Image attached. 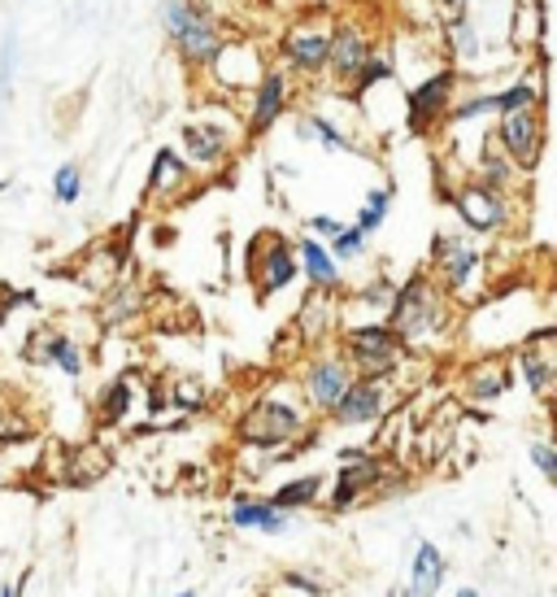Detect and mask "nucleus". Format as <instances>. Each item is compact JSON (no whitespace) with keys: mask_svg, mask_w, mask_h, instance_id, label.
<instances>
[{"mask_svg":"<svg viewBox=\"0 0 557 597\" xmlns=\"http://www.w3.org/2000/svg\"><path fill=\"white\" fill-rule=\"evenodd\" d=\"M388 210H392V188H375L370 197H366V206H361V214H357V231L370 240L379 227H383V219H388Z\"/></svg>","mask_w":557,"mask_h":597,"instance_id":"393cba45","label":"nucleus"},{"mask_svg":"<svg viewBox=\"0 0 557 597\" xmlns=\"http://www.w3.org/2000/svg\"><path fill=\"white\" fill-rule=\"evenodd\" d=\"M444 576H449V558L440 554V545L435 541H418L414 563H410V580H406V589L397 597H435L440 585H444Z\"/></svg>","mask_w":557,"mask_h":597,"instance_id":"4468645a","label":"nucleus"},{"mask_svg":"<svg viewBox=\"0 0 557 597\" xmlns=\"http://www.w3.org/2000/svg\"><path fill=\"white\" fill-rule=\"evenodd\" d=\"M388 597H397V594H388Z\"/></svg>","mask_w":557,"mask_h":597,"instance_id":"c03bdc74","label":"nucleus"},{"mask_svg":"<svg viewBox=\"0 0 557 597\" xmlns=\"http://www.w3.org/2000/svg\"><path fill=\"white\" fill-rule=\"evenodd\" d=\"M305 432V419L296 406L278 401V397H262L244 419H240V437L249 446H262V449H278L287 441H296Z\"/></svg>","mask_w":557,"mask_h":597,"instance_id":"7ed1b4c3","label":"nucleus"},{"mask_svg":"<svg viewBox=\"0 0 557 597\" xmlns=\"http://www.w3.org/2000/svg\"><path fill=\"white\" fill-rule=\"evenodd\" d=\"M340 231H345V223H340V219H332V214H314V219H309V235H314V240H318V235L336 240Z\"/></svg>","mask_w":557,"mask_h":597,"instance_id":"f704fd0d","label":"nucleus"},{"mask_svg":"<svg viewBox=\"0 0 557 597\" xmlns=\"http://www.w3.org/2000/svg\"><path fill=\"white\" fill-rule=\"evenodd\" d=\"M183 184H188V161H183L175 149H161L157 157H153L148 192H157V197H175V192H183Z\"/></svg>","mask_w":557,"mask_h":597,"instance_id":"4be33fe9","label":"nucleus"},{"mask_svg":"<svg viewBox=\"0 0 557 597\" xmlns=\"http://www.w3.org/2000/svg\"><path fill=\"white\" fill-rule=\"evenodd\" d=\"M127 410H132V384L118 379V384H109V392L101 397V423H118Z\"/></svg>","mask_w":557,"mask_h":597,"instance_id":"c85d7f7f","label":"nucleus"},{"mask_svg":"<svg viewBox=\"0 0 557 597\" xmlns=\"http://www.w3.org/2000/svg\"><path fill=\"white\" fill-rule=\"evenodd\" d=\"M345 349V363L353 367V375L361 371V379H388L401 367V358H406V345L397 341V332L388 323H357V327H348Z\"/></svg>","mask_w":557,"mask_h":597,"instance_id":"f03ea898","label":"nucleus"},{"mask_svg":"<svg viewBox=\"0 0 557 597\" xmlns=\"http://www.w3.org/2000/svg\"><path fill=\"white\" fill-rule=\"evenodd\" d=\"M296 266L309 275V284H314V289H323V293L340 289V266H336V258L327 253V244H323V240L305 235V240L296 244Z\"/></svg>","mask_w":557,"mask_h":597,"instance_id":"6ab92c4d","label":"nucleus"},{"mask_svg":"<svg viewBox=\"0 0 557 597\" xmlns=\"http://www.w3.org/2000/svg\"><path fill=\"white\" fill-rule=\"evenodd\" d=\"M549 341H554V327L536 332V336L523 345V354H518V371H523L527 388H532L536 397H549V388H554V358L540 349V345H549Z\"/></svg>","mask_w":557,"mask_h":597,"instance_id":"f3484780","label":"nucleus"},{"mask_svg":"<svg viewBox=\"0 0 557 597\" xmlns=\"http://www.w3.org/2000/svg\"><path fill=\"white\" fill-rule=\"evenodd\" d=\"M458 597H480V589H458Z\"/></svg>","mask_w":557,"mask_h":597,"instance_id":"ea45409f","label":"nucleus"},{"mask_svg":"<svg viewBox=\"0 0 557 597\" xmlns=\"http://www.w3.org/2000/svg\"><path fill=\"white\" fill-rule=\"evenodd\" d=\"M132 310H136V297H132V293H118V297H114V305L105 310V318H109V323H118V318H127Z\"/></svg>","mask_w":557,"mask_h":597,"instance_id":"c9c22d12","label":"nucleus"},{"mask_svg":"<svg viewBox=\"0 0 557 597\" xmlns=\"http://www.w3.org/2000/svg\"><path fill=\"white\" fill-rule=\"evenodd\" d=\"M183 149H188V157L197 161V166H218L222 157H227V149H231V136L222 132V127H213V123H188L183 127Z\"/></svg>","mask_w":557,"mask_h":597,"instance_id":"aec40b11","label":"nucleus"},{"mask_svg":"<svg viewBox=\"0 0 557 597\" xmlns=\"http://www.w3.org/2000/svg\"><path fill=\"white\" fill-rule=\"evenodd\" d=\"M453 210H458V219L471 227V231H480V235H492V231H501V227L509 223V201H505V192H492L484 184H462L458 192H453Z\"/></svg>","mask_w":557,"mask_h":597,"instance_id":"423d86ee","label":"nucleus"},{"mask_svg":"<svg viewBox=\"0 0 557 597\" xmlns=\"http://www.w3.org/2000/svg\"><path fill=\"white\" fill-rule=\"evenodd\" d=\"M435 266H440V280H444V293H466L471 289V280H475V271H480V249H471L462 235H453V231H440L435 235Z\"/></svg>","mask_w":557,"mask_h":597,"instance_id":"6e6552de","label":"nucleus"},{"mask_svg":"<svg viewBox=\"0 0 557 597\" xmlns=\"http://www.w3.org/2000/svg\"><path fill=\"white\" fill-rule=\"evenodd\" d=\"M532 462H536V467H540V475L554 484L557 480V449L549 446V441H536V446H532Z\"/></svg>","mask_w":557,"mask_h":597,"instance_id":"72a5a7b5","label":"nucleus"},{"mask_svg":"<svg viewBox=\"0 0 557 597\" xmlns=\"http://www.w3.org/2000/svg\"><path fill=\"white\" fill-rule=\"evenodd\" d=\"M78 192H83V175H78V166H74V161L57 166V175H53V197H57L62 206H74V201H78Z\"/></svg>","mask_w":557,"mask_h":597,"instance_id":"7c9ffc66","label":"nucleus"},{"mask_svg":"<svg viewBox=\"0 0 557 597\" xmlns=\"http://www.w3.org/2000/svg\"><path fill=\"white\" fill-rule=\"evenodd\" d=\"M475 184H484L492 192H505L514 184V166L505 161V153H484L480 157V179Z\"/></svg>","mask_w":557,"mask_h":597,"instance_id":"a878e982","label":"nucleus"},{"mask_svg":"<svg viewBox=\"0 0 557 597\" xmlns=\"http://www.w3.org/2000/svg\"><path fill=\"white\" fill-rule=\"evenodd\" d=\"M449 40H453V57H475L480 53V35H475V27H471L466 13H458L449 22Z\"/></svg>","mask_w":557,"mask_h":597,"instance_id":"c756f323","label":"nucleus"},{"mask_svg":"<svg viewBox=\"0 0 557 597\" xmlns=\"http://www.w3.org/2000/svg\"><path fill=\"white\" fill-rule=\"evenodd\" d=\"M323 498V475H301V480H287V484H278L275 493L266 498L275 511L283 515H292V511H305V506H314Z\"/></svg>","mask_w":557,"mask_h":597,"instance_id":"5701e85b","label":"nucleus"},{"mask_svg":"<svg viewBox=\"0 0 557 597\" xmlns=\"http://www.w3.org/2000/svg\"><path fill=\"white\" fill-rule=\"evenodd\" d=\"M353 379L357 375H353V367H348L340 354H323L305 371V397L314 401V410H327L332 415V406L340 401V392H345Z\"/></svg>","mask_w":557,"mask_h":597,"instance_id":"1a4fd4ad","label":"nucleus"},{"mask_svg":"<svg viewBox=\"0 0 557 597\" xmlns=\"http://www.w3.org/2000/svg\"><path fill=\"white\" fill-rule=\"evenodd\" d=\"M175 49H179V57H183L188 66H213V62H218L222 35H218V22L209 18L206 4H201V9L188 18V27L175 35Z\"/></svg>","mask_w":557,"mask_h":597,"instance_id":"9b49d317","label":"nucleus"},{"mask_svg":"<svg viewBox=\"0 0 557 597\" xmlns=\"http://www.w3.org/2000/svg\"><path fill=\"white\" fill-rule=\"evenodd\" d=\"M0 318H4V305H0Z\"/></svg>","mask_w":557,"mask_h":597,"instance_id":"37998d69","label":"nucleus"},{"mask_svg":"<svg viewBox=\"0 0 557 597\" xmlns=\"http://www.w3.org/2000/svg\"><path fill=\"white\" fill-rule=\"evenodd\" d=\"M509 388V371L501 367V363H480L471 379H466V392L475 397V401H496L501 392Z\"/></svg>","mask_w":557,"mask_h":597,"instance_id":"b1692460","label":"nucleus"},{"mask_svg":"<svg viewBox=\"0 0 557 597\" xmlns=\"http://www.w3.org/2000/svg\"><path fill=\"white\" fill-rule=\"evenodd\" d=\"M175 597H197V594H175Z\"/></svg>","mask_w":557,"mask_h":597,"instance_id":"a19ab883","label":"nucleus"},{"mask_svg":"<svg viewBox=\"0 0 557 597\" xmlns=\"http://www.w3.org/2000/svg\"><path fill=\"white\" fill-rule=\"evenodd\" d=\"M370 57V44H366V35L345 22V27H336V35H332V44H327V71L336 78H353L361 71V62Z\"/></svg>","mask_w":557,"mask_h":597,"instance_id":"dca6fc26","label":"nucleus"},{"mask_svg":"<svg viewBox=\"0 0 557 597\" xmlns=\"http://www.w3.org/2000/svg\"><path fill=\"white\" fill-rule=\"evenodd\" d=\"M392 410V388H388V379H353L345 392H340V401L332 406V419L336 423H345V428H357V423H375V419H383Z\"/></svg>","mask_w":557,"mask_h":597,"instance_id":"39448f33","label":"nucleus"},{"mask_svg":"<svg viewBox=\"0 0 557 597\" xmlns=\"http://www.w3.org/2000/svg\"><path fill=\"white\" fill-rule=\"evenodd\" d=\"M0 192H4V179H0Z\"/></svg>","mask_w":557,"mask_h":597,"instance_id":"79ce46f5","label":"nucleus"},{"mask_svg":"<svg viewBox=\"0 0 557 597\" xmlns=\"http://www.w3.org/2000/svg\"><path fill=\"white\" fill-rule=\"evenodd\" d=\"M266 253H258V240H253V271H258V289H262V297H271L278 289H287L292 280H296V249L287 244V240H278V235H266Z\"/></svg>","mask_w":557,"mask_h":597,"instance_id":"f8f14e48","label":"nucleus"},{"mask_svg":"<svg viewBox=\"0 0 557 597\" xmlns=\"http://www.w3.org/2000/svg\"><path fill=\"white\" fill-rule=\"evenodd\" d=\"M305 140H323L327 149H348V136L345 132H336L327 118H318V114H309V118H301V127H296Z\"/></svg>","mask_w":557,"mask_h":597,"instance_id":"cd10ccee","label":"nucleus"},{"mask_svg":"<svg viewBox=\"0 0 557 597\" xmlns=\"http://www.w3.org/2000/svg\"><path fill=\"white\" fill-rule=\"evenodd\" d=\"M453 92H458V75L453 71H440V75L422 78L414 92H410V127L427 132L435 118H444L453 109Z\"/></svg>","mask_w":557,"mask_h":597,"instance_id":"9d476101","label":"nucleus"},{"mask_svg":"<svg viewBox=\"0 0 557 597\" xmlns=\"http://www.w3.org/2000/svg\"><path fill=\"white\" fill-rule=\"evenodd\" d=\"M283 580H287L292 589H301V594H309V597H318V594H323V585H318V580H309V576H301V572H287Z\"/></svg>","mask_w":557,"mask_h":597,"instance_id":"e433bc0d","label":"nucleus"},{"mask_svg":"<svg viewBox=\"0 0 557 597\" xmlns=\"http://www.w3.org/2000/svg\"><path fill=\"white\" fill-rule=\"evenodd\" d=\"M327 44H332L327 31H318V27H296V31L283 35V57H287L292 71L318 75V71H327Z\"/></svg>","mask_w":557,"mask_h":597,"instance_id":"ddd939ff","label":"nucleus"},{"mask_svg":"<svg viewBox=\"0 0 557 597\" xmlns=\"http://www.w3.org/2000/svg\"><path fill=\"white\" fill-rule=\"evenodd\" d=\"M388 327L397 332V341L418 345L427 341L431 332L444 327V297L435 293V284L427 275H410L406 289H397V297L388 305Z\"/></svg>","mask_w":557,"mask_h":597,"instance_id":"f257e3e1","label":"nucleus"},{"mask_svg":"<svg viewBox=\"0 0 557 597\" xmlns=\"http://www.w3.org/2000/svg\"><path fill=\"white\" fill-rule=\"evenodd\" d=\"M375 484H383V458H370V453H361V449L340 453V475H336V489H332L327 506H332V511H348V506H357L361 493L375 489Z\"/></svg>","mask_w":557,"mask_h":597,"instance_id":"0eeeda50","label":"nucleus"},{"mask_svg":"<svg viewBox=\"0 0 557 597\" xmlns=\"http://www.w3.org/2000/svg\"><path fill=\"white\" fill-rule=\"evenodd\" d=\"M336 262H353V258H361L366 253V235L357 231V227H345L336 240H332V249H327Z\"/></svg>","mask_w":557,"mask_h":597,"instance_id":"2f4dec72","label":"nucleus"},{"mask_svg":"<svg viewBox=\"0 0 557 597\" xmlns=\"http://www.w3.org/2000/svg\"><path fill=\"white\" fill-rule=\"evenodd\" d=\"M227 520H231V527H240V532H287L292 515L275 511L266 498H235Z\"/></svg>","mask_w":557,"mask_h":597,"instance_id":"a211bd4d","label":"nucleus"},{"mask_svg":"<svg viewBox=\"0 0 557 597\" xmlns=\"http://www.w3.org/2000/svg\"><path fill=\"white\" fill-rule=\"evenodd\" d=\"M31 358H35V363H53V367L66 371L70 379L83 375V349H78L70 336H62V332H44V341H40V349H31Z\"/></svg>","mask_w":557,"mask_h":597,"instance_id":"412c9836","label":"nucleus"},{"mask_svg":"<svg viewBox=\"0 0 557 597\" xmlns=\"http://www.w3.org/2000/svg\"><path fill=\"white\" fill-rule=\"evenodd\" d=\"M444 4H449V9H453V18H458V13H462V0H444Z\"/></svg>","mask_w":557,"mask_h":597,"instance_id":"58836bf2","label":"nucleus"},{"mask_svg":"<svg viewBox=\"0 0 557 597\" xmlns=\"http://www.w3.org/2000/svg\"><path fill=\"white\" fill-rule=\"evenodd\" d=\"M22 589H27V576L13 580V585H0V597H22Z\"/></svg>","mask_w":557,"mask_h":597,"instance_id":"4c0bfd02","label":"nucleus"},{"mask_svg":"<svg viewBox=\"0 0 557 597\" xmlns=\"http://www.w3.org/2000/svg\"><path fill=\"white\" fill-rule=\"evenodd\" d=\"M383 78H392V62H388V57H375V53H370V57L361 62V71L348 78V83H353V96H366V92H370L375 83H383Z\"/></svg>","mask_w":557,"mask_h":597,"instance_id":"bb28decb","label":"nucleus"},{"mask_svg":"<svg viewBox=\"0 0 557 597\" xmlns=\"http://www.w3.org/2000/svg\"><path fill=\"white\" fill-rule=\"evenodd\" d=\"M283 109H287V75H283V71H266V75L258 78V92H253L249 136H266L278 123Z\"/></svg>","mask_w":557,"mask_h":597,"instance_id":"2eb2a0df","label":"nucleus"},{"mask_svg":"<svg viewBox=\"0 0 557 597\" xmlns=\"http://www.w3.org/2000/svg\"><path fill=\"white\" fill-rule=\"evenodd\" d=\"M496 140H501V153L505 161L518 170H532L540 161V149H545V118L540 109H514V114H501V127H496Z\"/></svg>","mask_w":557,"mask_h":597,"instance_id":"20e7f679","label":"nucleus"},{"mask_svg":"<svg viewBox=\"0 0 557 597\" xmlns=\"http://www.w3.org/2000/svg\"><path fill=\"white\" fill-rule=\"evenodd\" d=\"M392 297H397V289H392L388 280H375V284H366V289L357 293V301H361V305H370V310H388Z\"/></svg>","mask_w":557,"mask_h":597,"instance_id":"473e14b6","label":"nucleus"}]
</instances>
